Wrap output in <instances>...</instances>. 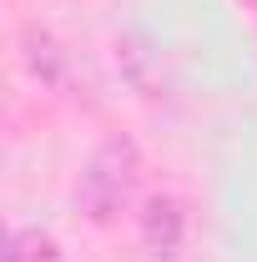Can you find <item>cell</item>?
<instances>
[{"instance_id": "1", "label": "cell", "mask_w": 257, "mask_h": 262, "mask_svg": "<svg viewBox=\"0 0 257 262\" xmlns=\"http://www.w3.org/2000/svg\"><path fill=\"white\" fill-rule=\"evenodd\" d=\"M136 182H141V146L131 141L126 131L101 136L96 151L81 166V182H76V207H81V217L96 222V227H111L131 207Z\"/></svg>"}, {"instance_id": "2", "label": "cell", "mask_w": 257, "mask_h": 262, "mask_svg": "<svg viewBox=\"0 0 257 262\" xmlns=\"http://www.w3.org/2000/svg\"><path fill=\"white\" fill-rule=\"evenodd\" d=\"M141 242L157 262H177L187 247V207L166 192L146 196L141 202Z\"/></svg>"}, {"instance_id": "3", "label": "cell", "mask_w": 257, "mask_h": 262, "mask_svg": "<svg viewBox=\"0 0 257 262\" xmlns=\"http://www.w3.org/2000/svg\"><path fill=\"white\" fill-rule=\"evenodd\" d=\"M20 46H26V66H31L46 86H56V91H61L66 81H71V56L61 51V40H56L51 31L26 26V31H20Z\"/></svg>"}, {"instance_id": "4", "label": "cell", "mask_w": 257, "mask_h": 262, "mask_svg": "<svg viewBox=\"0 0 257 262\" xmlns=\"http://www.w3.org/2000/svg\"><path fill=\"white\" fill-rule=\"evenodd\" d=\"M5 262H56V242L35 227H15L10 247H5Z\"/></svg>"}]
</instances>
